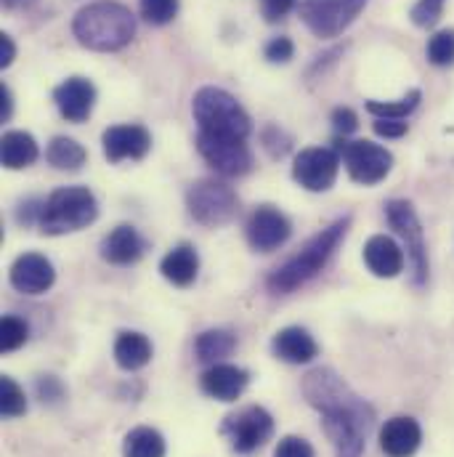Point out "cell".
Wrapping results in <instances>:
<instances>
[{
  "label": "cell",
  "instance_id": "19",
  "mask_svg": "<svg viewBox=\"0 0 454 457\" xmlns=\"http://www.w3.org/2000/svg\"><path fill=\"white\" fill-rule=\"evenodd\" d=\"M364 263L375 277L393 279L404 271V250L396 245V239L385 234H375L364 245Z\"/></svg>",
  "mask_w": 454,
  "mask_h": 457
},
{
  "label": "cell",
  "instance_id": "24",
  "mask_svg": "<svg viewBox=\"0 0 454 457\" xmlns=\"http://www.w3.org/2000/svg\"><path fill=\"white\" fill-rule=\"evenodd\" d=\"M114 361L128 372L146 367L152 361V341L144 333H133V330L120 333L114 341Z\"/></svg>",
  "mask_w": 454,
  "mask_h": 457
},
{
  "label": "cell",
  "instance_id": "30",
  "mask_svg": "<svg viewBox=\"0 0 454 457\" xmlns=\"http://www.w3.org/2000/svg\"><path fill=\"white\" fill-rule=\"evenodd\" d=\"M138 8L141 16L154 27L170 24L178 16V0H138Z\"/></svg>",
  "mask_w": 454,
  "mask_h": 457
},
{
  "label": "cell",
  "instance_id": "35",
  "mask_svg": "<svg viewBox=\"0 0 454 457\" xmlns=\"http://www.w3.org/2000/svg\"><path fill=\"white\" fill-rule=\"evenodd\" d=\"M274 457H314V447L301 436H285L279 439Z\"/></svg>",
  "mask_w": 454,
  "mask_h": 457
},
{
  "label": "cell",
  "instance_id": "38",
  "mask_svg": "<svg viewBox=\"0 0 454 457\" xmlns=\"http://www.w3.org/2000/svg\"><path fill=\"white\" fill-rule=\"evenodd\" d=\"M37 394H40L43 402H56V399L64 396V388H62V383L54 375H43L37 380Z\"/></svg>",
  "mask_w": 454,
  "mask_h": 457
},
{
  "label": "cell",
  "instance_id": "18",
  "mask_svg": "<svg viewBox=\"0 0 454 457\" xmlns=\"http://www.w3.org/2000/svg\"><path fill=\"white\" fill-rule=\"evenodd\" d=\"M423 442V428L415 418H391L380 431V447L388 457H412Z\"/></svg>",
  "mask_w": 454,
  "mask_h": 457
},
{
  "label": "cell",
  "instance_id": "6",
  "mask_svg": "<svg viewBox=\"0 0 454 457\" xmlns=\"http://www.w3.org/2000/svg\"><path fill=\"white\" fill-rule=\"evenodd\" d=\"M186 208H189L192 219L200 221L202 227H221V224H228L236 216L239 200L227 184L205 179V181H197V184L189 187Z\"/></svg>",
  "mask_w": 454,
  "mask_h": 457
},
{
  "label": "cell",
  "instance_id": "42",
  "mask_svg": "<svg viewBox=\"0 0 454 457\" xmlns=\"http://www.w3.org/2000/svg\"><path fill=\"white\" fill-rule=\"evenodd\" d=\"M32 0H3V5L5 8H11V11H16V8H24V5H29Z\"/></svg>",
  "mask_w": 454,
  "mask_h": 457
},
{
  "label": "cell",
  "instance_id": "27",
  "mask_svg": "<svg viewBox=\"0 0 454 457\" xmlns=\"http://www.w3.org/2000/svg\"><path fill=\"white\" fill-rule=\"evenodd\" d=\"M122 455L125 457H165V439L157 428L149 426H138L125 436L122 445Z\"/></svg>",
  "mask_w": 454,
  "mask_h": 457
},
{
  "label": "cell",
  "instance_id": "14",
  "mask_svg": "<svg viewBox=\"0 0 454 457\" xmlns=\"http://www.w3.org/2000/svg\"><path fill=\"white\" fill-rule=\"evenodd\" d=\"M8 279H11V287L24 293V295H40L45 290H51L54 279H56V271H54V263L40 255V253H24L13 261L11 271H8Z\"/></svg>",
  "mask_w": 454,
  "mask_h": 457
},
{
  "label": "cell",
  "instance_id": "21",
  "mask_svg": "<svg viewBox=\"0 0 454 457\" xmlns=\"http://www.w3.org/2000/svg\"><path fill=\"white\" fill-rule=\"evenodd\" d=\"M271 348H274V356L287 361V364H309L319 353L317 341L303 328H285V330H279L274 336V341H271Z\"/></svg>",
  "mask_w": 454,
  "mask_h": 457
},
{
  "label": "cell",
  "instance_id": "7",
  "mask_svg": "<svg viewBox=\"0 0 454 457\" xmlns=\"http://www.w3.org/2000/svg\"><path fill=\"white\" fill-rule=\"evenodd\" d=\"M335 149L341 154L348 176L364 187L380 184L393 168V154L375 141H364V138L361 141H345V138H341Z\"/></svg>",
  "mask_w": 454,
  "mask_h": 457
},
{
  "label": "cell",
  "instance_id": "9",
  "mask_svg": "<svg viewBox=\"0 0 454 457\" xmlns=\"http://www.w3.org/2000/svg\"><path fill=\"white\" fill-rule=\"evenodd\" d=\"M221 434L227 436L234 453L250 455L271 439L274 418L268 415V410L250 404V407H242L234 415H228L221 426Z\"/></svg>",
  "mask_w": 454,
  "mask_h": 457
},
{
  "label": "cell",
  "instance_id": "4",
  "mask_svg": "<svg viewBox=\"0 0 454 457\" xmlns=\"http://www.w3.org/2000/svg\"><path fill=\"white\" fill-rule=\"evenodd\" d=\"M192 114L200 125V130L213 133V136H231V138H244L252 130L250 114L244 107L224 88L205 86L194 94L192 99Z\"/></svg>",
  "mask_w": 454,
  "mask_h": 457
},
{
  "label": "cell",
  "instance_id": "16",
  "mask_svg": "<svg viewBox=\"0 0 454 457\" xmlns=\"http://www.w3.org/2000/svg\"><path fill=\"white\" fill-rule=\"evenodd\" d=\"M54 102H56V107H59L64 120L86 122L94 112V104H96V88L86 78H70L62 86H56Z\"/></svg>",
  "mask_w": 454,
  "mask_h": 457
},
{
  "label": "cell",
  "instance_id": "12",
  "mask_svg": "<svg viewBox=\"0 0 454 457\" xmlns=\"http://www.w3.org/2000/svg\"><path fill=\"white\" fill-rule=\"evenodd\" d=\"M341 170V154L338 149L327 146H309L298 152L295 165H293V179L309 189V192H327Z\"/></svg>",
  "mask_w": 454,
  "mask_h": 457
},
{
  "label": "cell",
  "instance_id": "34",
  "mask_svg": "<svg viewBox=\"0 0 454 457\" xmlns=\"http://www.w3.org/2000/svg\"><path fill=\"white\" fill-rule=\"evenodd\" d=\"M263 54H266V59H268L271 64H287V62L293 59V54H295V46H293L290 37L279 35V37H271V40L266 43Z\"/></svg>",
  "mask_w": 454,
  "mask_h": 457
},
{
  "label": "cell",
  "instance_id": "10",
  "mask_svg": "<svg viewBox=\"0 0 454 457\" xmlns=\"http://www.w3.org/2000/svg\"><path fill=\"white\" fill-rule=\"evenodd\" d=\"M388 221L396 228V234L404 239V250H407V261L412 263V277L417 285L425 282L428 277V250H425V234L420 227V219L412 208V203L407 200H391L385 205Z\"/></svg>",
  "mask_w": 454,
  "mask_h": 457
},
{
  "label": "cell",
  "instance_id": "39",
  "mask_svg": "<svg viewBox=\"0 0 454 457\" xmlns=\"http://www.w3.org/2000/svg\"><path fill=\"white\" fill-rule=\"evenodd\" d=\"M407 122H401V120H383V117H377L375 120V133L377 136H385V138H399V136H404L407 133Z\"/></svg>",
  "mask_w": 454,
  "mask_h": 457
},
{
  "label": "cell",
  "instance_id": "40",
  "mask_svg": "<svg viewBox=\"0 0 454 457\" xmlns=\"http://www.w3.org/2000/svg\"><path fill=\"white\" fill-rule=\"evenodd\" d=\"M16 56V46L8 35H0V67H8Z\"/></svg>",
  "mask_w": 454,
  "mask_h": 457
},
{
  "label": "cell",
  "instance_id": "41",
  "mask_svg": "<svg viewBox=\"0 0 454 457\" xmlns=\"http://www.w3.org/2000/svg\"><path fill=\"white\" fill-rule=\"evenodd\" d=\"M0 117L3 120H8L11 117V110H13V102H11V88L5 86V83H0Z\"/></svg>",
  "mask_w": 454,
  "mask_h": 457
},
{
  "label": "cell",
  "instance_id": "5",
  "mask_svg": "<svg viewBox=\"0 0 454 457\" xmlns=\"http://www.w3.org/2000/svg\"><path fill=\"white\" fill-rule=\"evenodd\" d=\"M99 216V203L88 187H64L56 189L40 211L37 227L43 234H67L94 224Z\"/></svg>",
  "mask_w": 454,
  "mask_h": 457
},
{
  "label": "cell",
  "instance_id": "32",
  "mask_svg": "<svg viewBox=\"0 0 454 457\" xmlns=\"http://www.w3.org/2000/svg\"><path fill=\"white\" fill-rule=\"evenodd\" d=\"M29 338V328H27V322L24 320H19V317H3V322H0V345H3V351H16L19 345H24Z\"/></svg>",
  "mask_w": 454,
  "mask_h": 457
},
{
  "label": "cell",
  "instance_id": "20",
  "mask_svg": "<svg viewBox=\"0 0 454 457\" xmlns=\"http://www.w3.org/2000/svg\"><path fill=\"white\" fill-rule=\"evenodd\" d=\"M144 239L133 227L122 224V227L112 228L104 239H102V258L114 266H128L136 263L144 255Z\"/></svg>",
  "mask_w": 454,
  "mask_h": 457
},
{
  "label": "cell",
  "instance_id": "37",
  "mask_svg": "<svg viewBox=\"0 0 454 457\" xmlns=\"http://www.w3.org/2000/svg\"><path fill=\"white\" fill-rule=\"evenodd\" d=\"M333 128L338 130V136H348V133H353L356 128H359V117L353 110H348V107H338L335 112H333Z\"/></svg>",
  "mask_w": 454,
  "mask_h": 457
},
{
  "label": "cell",
  "instance_id": "29",
  "mask_svg": "<svg viewBox=\"0 0 454 457\" xmlns=\"http://www.w3.org/2000/svg\"><path fill=\"white\" fill-rule=\"evenodd\" d=\"M0 412L5 418H21L27 412V396L21 386L8 375L0 378Z\"/></svg>",
  "mask_w": 454,
  "mask_h": 457
},
{
  "label": "cell",
  "instance_id": "13",
  "mask_svg": "<svg viewBox=\"0 0 454 457\" xmlns=\"http://www.w3.org/2000/svg\"><path fill=\"white\" fill-rule=\"evenodd\" d=\"M244 231H247V242H250L252 250L271 253V250L282 247L290 239L293 224L282 211H277L271 205H260V208H255L250 213Z\"/></svg>",
  "mask_w": 454,
  "mask_h": 457
},
{
  "label": "cell",
  "instance_id": "31",
  "mask_svg": "<svg viewBox=\"0 0 454 457\" xmlns=\"http://www.w3.org/2000/svg\"><path fill=\"white\" fill-rule=\"evenodd\" d=\"M428 59L436 67L454 64V29H442L428 40Z\"/></svg>",
  "mask_w": 454,
  "mask_h": 457
},
{
  "label": "cell",
  "instance_id": "26",
  "mask_svg": "<svg viewBox=\"0 0 454 457\" xmlns=\"http://www.w3.org/2000/svg\"><path fill=\"white\" fill-rule=\"evenodd\" d=\"M45 160L59 168V170H78L86 165L88 160V152L75 141V138H67V136H56L48 149H45Z\"/></svg>",
  "mask_w": 454,
  "mask_h": 457
},
{
  "label": "cell",
  "instance_id": "33",
  "mask_svg": "<svg viewBox=\"0 0 454 457\" xmlns=\"http://www.w3.org/2000/svg\"><path fill=\"white\" fill-rule=\"evenodd\" d=\"M444 3H433V0H417L412 5V21L417 27H433L442 19Z\"/></svg>",
  "mask_w": 454,
  "mask_h": 457
},
{
  "label": "cell",
  "instance_id": "22",
  "mask_svg": "<svg viewBox=\"0 0 454 457\" xmlns=\"http://www.w3.org/2000/svg\"><path fill=\"white\" fill-rule=\"evenodd\" d=\"M160 271L168 282H173L176 287H189L194 279H197V271H200V255L192 245H178L173 247L162 263H160Z\"/></svg>",
  "mask_w": 454,
  "mask_h": 457
},
{
  "label": "cell",
  "instance_id": "1",
  "mask_svg": "<svg viewBox=\"0 0 454 457\" xmlns=\"http://www.w3.org/2000/svg\"><path fill=\"white\" fill-rule=\"evenodd\" d=\"M306 402L319 410L327 439L338 457H361L367 436L375 426L372 407L351 391V386L330 367L311 370L303 378Z\"/></svg>",
  "mask_w": 454,
  "mask_h": 457
},
{
  "label": "cell",
  "instance_id": "25",
  "mask_svg": "<svg viewBox=\"0 0 454 457\" xmlns=\"http://www.w3.org/2000/svg\"><path fill=\"white\" fill-rule=\"evenodd\" d=\"M236 345V336L228 330H205L197 336L194 341V356L202 364H219L221 359H227L228 353Z\"/></svg>",
  "mask_w": 454,
  "mask_h": 457
},
{
  "label": "cell",
  "instance_id": "3",
  "mask_svg": "<svg viewBox=\"0 0 454 457\" xmlns=\"http://www.w3.org/2000/svg\"><path fill=\"white\" fill-rule=\"evenodd\" d=\"M351 219H341L327 228H322L319 234H314L301 253H295L290 261H285L271 277H268V290L277 295H287L298 287H303L306 282H311L335 255L338 245L343 242L345 231H348Z\"/></svg>",
  "mask_w": 454,
  "mask_h": 457
},
{
  "label": "cell",
  "instance_id": "23",
  "mask_svg": "<svg viewBox=\"0 0 454 457\" xmlns=\"http://www.w3.org/2000/svg\"><path fill=\"white\" fill-rule=\"evenodd\" d=\"M37 154H40V149H37V141L32 138V133H27V130L3 133V141H0L3 168H8V170L29 168L37 160Z\"/></svg>",
  "mask_w": 454,
  "mask_h": 457
},
{
  "label": "cell",
  "instance_id": "17",
  "mask_svg": "<svg viewBox=\"0 0 454 457\" xmlns=\"http://www.w3.org/2000/svg\"><path fill=\"white\" fill-rule=\"evenodd\" d=\"M247 383H250V372L244 367L227 364V361L210 364L200 378L202 391L210 399H219V402H236L244 394Z\"/></svg>",
  "mask_w": 454,
  "mask_h": 457
},
{
  "label": "cell",
  "instance_id": "2",
  "mask_svg": "<svg viewBox=\"0 0 454 457\" xmlns=\"http://www.w3.org/2000/svg\"><path fill=\"white\" fill-rule=\"evenodd\" d=\"M72 32L80 46H86L91 51L110 54V51L125 48L133 40L136 16L122 3L96 0L78 11V16L72 21Z\"/></svg>",
  "mask_w": 454,
  "mask_h": 457
},
{
  "label": "cell",
  "instance_id": "8",
  "mask_svg": "<svg viewBox=\"0 0 454 457\" xmlns=\"http://www.w3.org/2000/svg\"><path fill=\"white\" fill-rule=\"evenodd\" d=\"M367 3L369 0H303L298 13L317 37H338L356 21Z\"/></svg>",
  "mask_w": 454,
  "mask_h": 457
},
{
  "label": "cell",
  "instance_id": "36",
  "mask_svg": "<svg viewBox=\"0 0 454 457\" xmlns=\"http://www.w3.org/2000/svg\"><path fill=\"white\" fill-rule=\"evenodd\" d=\"M295 5H298V0H260V11H263L266 21H279V19H285Z\"/></svg>",
  "mask_w": 454,
  "mask_h": 457
},
{
  "label": "cell",
  "instance_id": "11",
  "mask_svg": "<svg viewBox=\"0 0 454 457\" xmlns=\"http://www.w3.org/2000/svg\"><path fill=\"white\" fill-rule=\"evenodd\" d=\"M197 152L221 176H244L252 168V152L244 144V138L213 136V133L200 130L197 133Z\"/></svg>",
  "mask_w": 454,
  "mask_h": 457
},
{
  "label": "cell",
  "instance_id": "28",
  "mask_svg": "<svg viewBox=\"0 0 454 457\" xmlns=\"http://www.w3.org/2000/svg\"><path fill=\"white\" fill-rule=\"evenodd\" d=\"M420 104V91H409L404 99L396 102H367V112L383 120H404L407 114H412Z\"/></svg>",
  "mask_w": 454,
  "mask_h": 457
},
{
  "label": "cell",
  "instance_id": "43",
  "mask_svg": "<svg viewBox=\"0 0 454 457\" xmlns=\"http://www.w3.org/2000/svg\"><path fill=\"white\" fill-rule=\"evenodd\" d=\"M433 3H444V0H433Z\"/></svg>",
  "mask_w": 454,
  "mask_h": 457
},
{
  "label": "cell",
  "instance_id": "15",
  "mask_svg": "<svg viewBox=\"0 0 454 457\" xmlns=\"http://www.w3.org/2000/svg\"><path fill=\"white\" fill-rule=\"evenodd\" d=\"M104 154L110 162H122V160H141L152 149V136L144 125H112L102 136Z\"/></svg>",
  "mask_w": 454,
  "mask_h": 457
}]
</instances>
